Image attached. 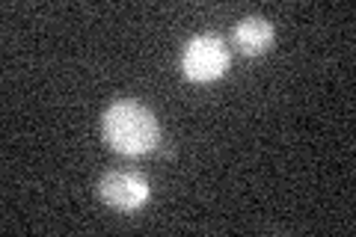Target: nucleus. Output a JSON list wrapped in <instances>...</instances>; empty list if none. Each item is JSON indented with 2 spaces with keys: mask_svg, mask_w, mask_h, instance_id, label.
<instances>
[{
  "mask_svg": "<svg viewBox=\"0 0 356 237\" xmlns=\"http://www.w3.org/2000/svg\"><path fill=\"white\" fill-rule=\"evenodd\" d=\"M104 131V142L119 154L137 157V154H149L158 149L161 142V122L158 116L140 101L134 98H122L116 104H110L102 122Z\"/></svg>",
  "mask_w": 356,
  "mask_h": 237,
  "instance_id": "f257e3e1",
  "label": "nucleus"
},
{
  "mask_svg": "<svg viewBox=\"0 0 356 237\" xmlns=\"http://www.w3.org/2000/svg\"><path fill=\"white\" fill-rule=\"evenodd\" d=\"M98 193H102V199L110 208L137 211L146 205V199H149V181H146V175L131 172V169H116V172H107L102 178Z\"/></svg>",
  "mask_w": 356,
  "mask_h": 237,
  "instance_id": "7ed1b4c3",
  "label": "nucleus"
},
{
  "mask_svg": "<svg viewBox=\"0 0 356 237\" xmlns=\"http://www.w3.org/2000/svg\"><path fill=\"white\" fill-rule=\"evenodd\" d=\"M229 63H232V54L226 48V39L214 36V33L193 36L184 44V54H181V72L193 83L217 81V77L226 74Z\"/></svg>",
  "mask_w": 356,
  "mask_h": 237,
  "instance_id": "f03ea898",
  "label": "nucleus"
},
{
  "mask_svg": "<svg viewBox=\"0 0 356 237\" xmlns=\"http://www.w3.org/2000/svg\"><path fill=\"white\" fill-rule=\"evenodd\" d=\"M232 42H235V48L241 54L259 56L273 44V24L259 18V15H250V18H243L235 24V30H232Z\"/></svg>",
  "mask_w": 356,
  "mask_h": 237,
  "instance_id": "20e7f679",
  "label": "nucleus"
}]
</instances>
